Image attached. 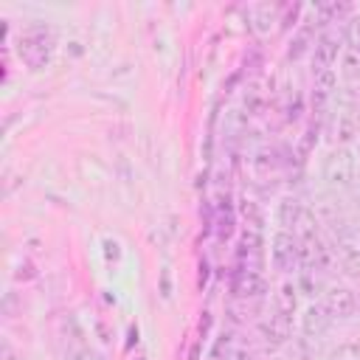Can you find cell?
Returning <instances> with one entry per match:
<instances>
[{"instance_id":"13","label":"cell","mask_w":360,"mask_h":360,"mask_svg":"<svg viewBox=\"0 0 360 360\" xmlns=\"http://www.w3.org/2000/svg\"><path fill=\"white\" fill-rule=\"evenodd\" d=\"M276 309L284 315H292L298 309V284L295 281H281L276 292Z\"/></svg>"},{"instance_id":"19","label":"cell","mask_w":360,"mask_h":360,"mask_svg":"<svg viewBox=\"0 0 360 360\" xmlns=\"http://www.w3.org/2000/svg\"><path fill=\"white\" fill-rule=\"evenodd\" d=\"M104 256H107V259H118V256H121V248H118L115 239H104Z\"/></svg>"},{"instance_id":"16","label":"cell","mask_w":360,"mask_h":360,"mask_svg":"<svg viewBox=\"0 0 360 360\" xmlns=\"http://www.w3.org/2000/svg\"><path fill=\"white\" fill-rule=\"evenodd\" d=\"M343 39H346V48H354L360 51V14H352L346 20V28H343Z\"/></svg>"},{"instance_id":"9","label":"cell","mask_w":360,"mask_h":360,"mask_svg":"<svg viewBox=\"0 0 360 360\" xmlns=\"http://www.w3.org/2000/svg\"><path fill=\"white\" fill-rule=\"evenodd\" d=\"M338 87V70H315L312 73V101L318 110H323V104L332 98Z\"/></svg>"},{"instance_id":"12","label":"cell","mask_w":360,"mask_h":360,"mask_svg":"<svg viewBox=\"0 0 360 360\" xmlns=\"http://www.w3.org/2000/svg\"><path fill=\"white\" fill-rule=\"evenodd\" d=\"M264 290H267V284H264V276L259 270H248L245 267L236 276V284H233V292L236 295H242V298H259V295H264Z\"/></svg>"},{"instance_id":"1","label":"cell","mask_w":360,"mask_h":360,"mask_svg":"<svg viewBox=\"0 0 360 360\" xmlns=\"http://www.w3.org/2000/svg\"><path fill=\"white\" fill-rule=\"evenodd\" d=\"M56 51V34L48 25H28L17 37V56L28 70H45Z\"/></svg>"},{"instance_id":"6","label":"cell","mask_w":360,"mask_h":360,"mask_svg":"<svg viewBox=\"0 0 360 360\" xmlns=\"http://www.w3.org/2000/svg\"><path fill=\"white\" fill-rule=\"evenodd\" d=\"M259 332H262L267 346H284L290 340V335H292V315H284V312L276 309L273 315H267L259 323Z\"/></svg>"},{"instance_id":"20","label":"cell","mask_w":360,"mask_h":360,"mask_svg":"<svg viewBox=\"0 0 360 360\" xmlns=\"http://www.w3.org/2000/svg\"><path fill=\"white\" fill-rule=\"evenodd\" d=\"M233 360H250V357H248V354H245V352H239V354H236V357H233Z\"/></svg>"},{"instance_id":"10","label":"cell","mask_w":360,"mask_h":360,"mask_svg":"<svg viewBox=\"0 0 360 360\" xmlns=\"http://www.w3.org/2000/svg\"><path fill=\"white\" fill-rule=\"evenodd\" d=\"M304 202L301 200H295V197H281L278 200V205H276V219H278V225H281V231H295V225H298V219L304 217Z\"/></svg>"},{"instance_id":"11","label":"cell","mask_w":360,"mask_h":360,"mask_svg":"<svg viewBox=\"0 0 360 360\" xmlns=\"http://www.w3.org/2000/svg\"><path fill=\"white\" fill-rule=\"evenodd\" d=\"M248 17H250V28L256 34H270L278 22V8L270 6V3H259V6L248 8Z\"/></svg>"},{"instance_id":"18","label":"cell","mask_w":360,"mask_h":360,"mask_svg":"<svg viewBox=\"0 0 360 360\" xmlns=\"http://www.w3.org/2000/svg\"><path fill=\"white\" fill-rule=\"evenodd\" d=\"M214 222H217V233H219L222 239H228V236L233 233V222H236V219H233V211L222 214V208H219V211H217V219H214Z\"/></svg>"},{"instance_id":"4","label":"cell","mask_w":360,"mask_h":360,"mask_svg":"<svg viewBox=\"0 0 360 360\" xmlns=\"http://www.w3.org/2000/svg\"><path fill=\"white\" fill-rule=\"evenodd\" d=\"M343 53V45H340V37L338 34H321L315 42H312V73L315 70H335L338 59Z\"/></svg>"},{"instance_id":"14","label":"cell","mask_w":360,"mask_h":360,"mask_svg":"<svg viewBox=\"0 0 360 360\" xmlns=\"http://www.w3.org/2000/svg\"><path fill=\"white\" fill-rule=\"evenodd\" d=\"M340 264H343L346 276H352V278L360 281V242H352V239L343 242V248H340Z\"/></svg>"},{"instance_id":"5","label":"cell","mask_w":360,"mask_h":360,"mask_svg":"<svg viewBox=\"0 0 360 360\" xmlns=\"http://www.w3.org/2000/svg\"><path fill=\"white\" fill-rule=\"evenodd\" d=\"M321 304H323V309H326L332 318H352V315L357 312V295H354L349 287H340V284L326 287Z\"/></svg>"},{"instance_id":"15","label":"cell","mask_w":360,"mask_h":360,"mask_svg":"<svg viewBox=\"0 0 360 360\" xmlns=\"http://www.w3.org/2000/svg\"><path fill=\"white\" fill-rule=\"evenodd\" d=\"M338 73H340L346 82H357V79H360V51H354V48H343Z\"/></svg>"},{"instance_id":"17","label":"cell","mask_w":360,"mask_h":360,"mask_svg":"<svg viewBox=\"0 0 360 360\" xmlns=\"http://www.w3.org/2000/svg\"><path fill=\"white\" fill-rule=\"evenodd\" d=\"M326 360H360V343H338Z\"/></svg>"},{"instance_id":"3","label":"cell","mask_w":360,"mask_h":360,"mask_svg":"<svg viewBox=\"0 0 360 360\" xmlns=\"http://www.w3.org/2000/svg\"><path fill=\"white\" fill-rule=\"evenodd\" d=\"M270 262L281 273H295L298 270V236L290 231H276L270 242Z\"/></svg>"},{"instance_id":"2","label":"cell","mask_w":360,"mask_h":360,"mask_svg":"<svg viewBox=\"0 0 360 360\" xmlns=\"http://www.w3.org/2000/svg\"><path fill=\"white\" fill-rule=\"evenodd\" d=\"M357 174V158L349 146H335L323 158V180L332 188H349Z\"/></svg>"},{"instance_id":"7","label":"cell","mask_w":360,"mask_h":360,"mask_svg":"<svg viewBox=\"0 0 360 360\" xmlns=\"http://www.w3.org/2000/svg\"><path fill=\"white\" fill-rule=\"evenodd\" d=\"M332 321H335V318L323 309V304H309V307L301 312V332H304V338H321V335L329 332Z\"/></svg>"},{"instance_id":"8","label":"cell","mask_w":360,"mask_h":360,"mask_svg":"<svg viewBox=\"0 0 360 360\" xmlns=\"http://www.w3.org/2000/svg\"><path fill=\"white\" fill-rule=\"evenodd\" d=\"M360 135V118H357V110L352 104H343L338 107V115H335V138L340 143H349Z\"/></svg>"}]
</instances>
